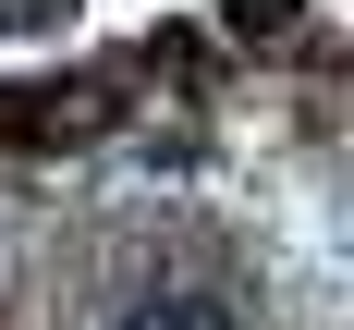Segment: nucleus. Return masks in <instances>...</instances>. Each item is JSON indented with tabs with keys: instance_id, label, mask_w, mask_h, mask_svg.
I'll use <instances>...</instances> for the list:
<instances>
[{
	"instance_id": "nucleus-1",
	"label": "nucleus",
	"mask_w": 354,
	"mask_h": 330,
	"mask_svg": "<svg viewBox=\"0 0 354 330\" xmlns=\"http://www.w3.org/2000/svg\"><path fill=\"white\" fill-rule=\"evenodd\" d=\"M122 330H245V318H232L220 293H147V306H135Z\"/></svg>"
}]
</instances>
